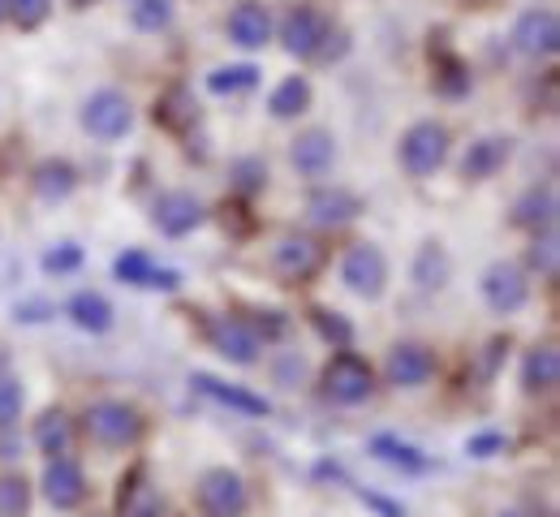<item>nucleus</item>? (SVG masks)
I'll list each match as a JSON object with an SVG mask.
<instances>
[{"label":"nucleus","instance_id":"4c0bfd02","mask_svg":"<svg viewBox=\"0 0 560 517\" xmlns=\"http://www.w3.org/2000/svg\"><path fill=\"white\" fill-rule=\"evenodd\" d=\"M440 86H444L448 95H462V91L470 86V74H466V66H462L457 57H440Z\"/></svg>","mask_w":560,"mask_h":517},{"label":"nucleus","instance_id":"473e14b6","mask_svg":"<svg viewBox=\"0 0 560 517\" xmlns=\"http://www.w3.org/2000/svg\"><path fill=\"white\" fill-rule=\"evenodd\" d=\"M311 324L319 328V337L324 341H332V350H350V341H353V328L337 315V310H324V306H315L311 310Z\"/></svg>","mask_w":560,"mask_h":517},{"label":"nucleus","instance_id":"f704fd0d","mask_svg":"<svg viewBox=\"0 0 560 517\" xmlns=\"http://www.w3.org/2000/svg\"><path fill=\"white\" fill-rule=\"evenodd\" d=\"M130 17L139 31H164L173 22V0H139Z\"/></svg>","mask_w":560,"mask_h":517},{"label":"nucleus","instance_id":"cd10ccee","mask_svg":"<svg viewBox=\"0 0 560 517\" xmlns=\"http://www.w3.org/2000/svg\"><path fill=\"white\" fill-rule=\"evenodd\" d=\"M268 108H272V117H280V121L306 113V108H311V82H306V78H284L277 91H272Z\"/></svg>","mask_w":560,"mask_h":517},{"label":"nucleus","instance_id":"37998d69","mask_svg":"<svg viewBox=\"0 0 560 517\" xmlns=\"http://www.w3.org/2000/svg\"><path fill=\"white\" fill-rule=\"evenodd\" d=\"M70 4H78V9H82V4H91V0H70Z\"/></svg>","mask_w":560,"mask_h":517},{"label":"nucleus","instance_id":"39448f33","mask_svg":"<svg viewBox=\"0 0 560 517\" xmlns=\"http://www.w3.org/2000/svg\"><path fill=\"white\" fill-rule=\"evenodd\" d=\"M82 126H86V134L113 143V139H121V134H130L135 108H130V99H126L121 91H95V95L86 99V108H82Z\"/></svg>","mask_w":560,"mask_h":517},{"label":"nucleus","instance_id":"a211bd4d","mask_svg":"<svg viewBox=\"0 0 560 517\" xmlns=\"http://www.w3.org/2000/svg\"><path fill=\"white\" fill-rule=\"evenodd\" d=\"M289 160H293V168H298L302 177H324V173L332 168V160H337V143H332L328 130H306V134L293 139Z\"/></svg>","mask_w":560,"mask_h":517},{"label":"nucleus","instance_id":"1a4fd4ad","mask_svg":"<svg viewBox=\"0 0 560 517\" xmlns=\"http://www.w3.org/2000/svg\"><path fill=\"white\" fill-rule=\"evenodd\" d=\"M513 44L526 57H557L560 48V17L552 9H530L513 26Z\"/></svg>","mask_w":560,"mask_h":517},{"label":"nucleus","instance_id":"f03ea898","mask_svg":"<svg viewBox=\"0 0 560 517\" xmlns=\"http://www.w3.org/2000/svg\"><path fill=\"white\" fill-rule=\"evenodd\" d=\"M328 35H332V22H328V13L315 9V4H293L289 17H284V26H280L284 52H289V57H302V61L319 57L324 44H328Z\"/></svg>","mask_w":560,"mask_h":517},{"label":"nucleus","instance_id":"bb28decb","mask_svg":"<svg viewBox=\"0 0 560 517\" xmlns=\"http://www.w3.org/2000/svg\"><path fill=\"white\" fill-rule=\"evenodd\" d=\"M70 319L78 328H86V332H108L113 328V306H108V297L104 294H91V290H82V294L70 297Z\"/></svg>","mask_w":560,"mask_h":517},{"label":"nucleus","instance_id":"5701e85b","mask_svg":"<svg viewBox=\"0 0 560 517\" xmlns=\"http://www.w3.org/2000/svg\"><path fill=\"white\" fill-rule=\"evenodd\" d=\"M522 384H526V392H552V388H557L560 384L557 345H539V350L526 354V363H522Z\"/></svg>","mask_w":560,"mask_h":517},{"label":"nucleus","instance_id":"79ce46f5","mask_svg":"<svg viewBox=\"0 0 560 517\" xmlns=\"http://www.w3.org/2000/svg\"><path fill=\"white\" fill-rule=\"evenodd\" d=\"M4 17H9V0H0V22H4Z\"/></svg>","mask_w":560,"mask_h":517},{"label":"nucleus","instance_id":"6e6552de","mask_svg":"<svg viewBox=\"0 0 560 517\" xmlns=\"http://www.w3.org/2000/svg\"><path fill=\"white\" fill-rule=\"evenodd\" d=\"M272 268H277L289 285L311 281V277L324 268V246H319L315 237H306V233H293V237H284V242L277 246Z\"/></svg>","mask_w":560,"mask_h":517},{"label":"nucleus","instance_id":"f3484780","mask_svg":"<svg viewBox=\"0 0 560 517\" xmlns=\"http://www.w3.org/2000/svg\"><path fill=\"white\" fill-rule=\"evenodd\" d=\"M117 277H121L126 285H139V290H164V294H173V290L182 285V277H177L173 268L151 263V255H142V250H126V255L117 259Z\"/></svg>","mask_w":560,"mask_h":517},{"label":"nucleus","instance_id":"f8f14e48","mask_svg":"<svg viewBox=\"0 0 560 517\" xmlns=\"http://www.w3.org/2000/svg\"><path fill=\"white\" fill-rule=\"evenodd\" d=\"M190 388L199 392V397H208L215 406H229V410H237V414H250V419H264L272 406L259 397V392H250V388H237V384H224V379H215L208 371H199L195 379H190Z\"/></svg>","mask_w":560,"mask_h":517},{"label":"nucleus","instance_id":"4be33fe9","mask_svg":"<svg viewBox=\"0 0 560 517\" xmlns=\"http://www.w3.org/2000/svg\"><path fill=\"white\" fill-rule=\"evenodd\" d=\"M513 224L517 228H530V233H544L557 224V195L552 190H526L517 203H513Z\"/></svg>","mask_w":560,"mask_h":517},{"label":"nucleus","instance_id":"423d86ee","mask_svg":"<svg viewBox=\"0 0 560 517\" xmlns=\"http://www.w3.org/2000/svg\"><path fill=\"white\" fill-rule=\"evenodd\" d=\"M371 388H375V371L366 367L358 354H350V350H341V354L328 363V371H324V392H328L337 406H358V401H366Z\"/></svg>","mask_w":560,"mask_h":517},{"label":"nucleus","instance_id":"dca6fc26","mask_svg":"<svg viewBox=\"0 0 560 517\" xmlns=\"http://www.w3.org/2000/svg\"><path fill=\"white\" fill-rule=\"evenodd\" d=\"M211 345H215L229 363H242V367H250V363L259 359V332L246 328L242 319H215V324H211Z\"/></svg>","mask_w":560,"mask_h":517},{"label":"nucleus","instance_id":"ea45409f","mask_svg":"<svg viewBox=\"0 0 560 517\" xmlns=\"http://www.w3.org/2000/svg\"><path fill=\"white\" fill-rule=\"evenodd\" d=\"M237 190H259L264 186V177H268V168L259 164V160H237Z\"/></svg>","mask_w":560,"mask_h":517},{"label":"nucleus","instance_id":"58836bf2","mask_svg":"<svg viewBox=\"0 0 560 517\" xmlns=\"http://www.w3.org/2000/svg\"><path fill=\"white\" fill-rule=\"evenodd\" d=\"M78 263H82V250H78V246H70V242L44 255V268H48V272H57V277H61V272H73Z\"/></svg>","mask_w":560,"mask_h":517},{"label":"nucleus","instance_id":"4468645a","mask_svg":"<svg viewBox=\"0 0 560 517\" xmlns=\"http://www.w3.org/2000/svg\"><path fill=\"white\" fill-rule=\"evenodd\" d=\"M384 371H388V384H397V388H422L435 375V354L419 341H406V345H397L388 354Z\"/></svg>","mask_w":560,"mask_h":517},{"label":"nucleus","instance_id":"9b49d317","mask_svg":"<svg viewBox=\"0 0 560 517\" xmlns=\"http://www.w3.org/2000/svg\"><path fill=\"white\" fill-rule=\"evenodd\" d=\"M44 496L52 509H78L86 501V474L73 457H52L44 470Z\"/></svg>","mask_w":560,"mask_h":517},{"label":"nucleus","instance_id":"72a5a7b5","mask_svg":"<svg viewBox=\"0 0 560 517\" xmlns=\"http://www.w3.org/2000/svg\"><path fill=\"white\" fill-rule=\"evenodd\" d=\"M26 509H31V487H26V479L4 474V479H0V517H26Z\"/></svg>","mask_w":560,"mask_h":517},{"label":"nucleus","instance_id":"393cba45","mask_svg":"<svg viewBox=\"0 0 560 517\" xmlns=\"http://www.w3.org/2000/svg\"><path fill=\"white\" fill-rule=\"evenodd\" d=\"M73 186H78V173H73V164H66V160H44L35 168V195L48 199V203L70 199Z\"/></svg>","mask_w":560,"mask_h":517},{"label":"nucleus","instance_id":"b1692460","mask_svg":"<svg viewBox=\"0 0 560 517\" xmlns=\"http://www.w3.org/2000/svg\"><path fill=\"white\" fill-rule=\"evenodd\" d=\"M35 444H39V453H48V457H66L73 444V423L66 410H48V414H39L35 419Z\"/></svg>","mask_w":560,"mask_h":517},{"label":"nucleus","instance_id":"7ed1b4c3","mask_svg":"<svg viewBox=\"0 0 560 517\" xmlns=\"http://www.w3.org/2000/svg\"><path fill=\"white\" fill-rule=\"evenodd\" d=\"M397 160H401V168H406L410 177H431V173L448 160V130H444V126H435V121H419V126H410V130H406V139H401Z\"/></svg>","mask_w":560,"mask_h":517},{"label":"nucleus","instance_id":"9d476101","mask_svg":"<svg viewBox=\"0 0 560 517\" xmlns=\"http://www.w3.org/2000/svg\"><path fill=\"white\" fill-rule=\"evenodd\" d=\"M341 281H346L358 297H380L384 294V281H388V263H384V255H380L375 246L362 242V246H353L350 255H346Z\"/></svg>","mask_w":560,"mask_h":517},{"label":"nucleus","instance_id":"c03bdc74","mask_svg":"<svg viewBox=\"0 0 560 517\" xmlns=\"http://www.w3.org/2000/svg\"><path fill=\"white\" fill-rule=\"evenodd\" d=\"M504 517H517V514H504Z\"/></svg>","mask_w":560,"mask_h":517},{"label":"nucleus","instance_id":"f257e3e1","mask_svg":"<svg viewBox=\"0 0 560 517\" xmlns=\"http://www.w3.org/2000/svg\"><path fill=\"white\" fill-rule=\"evenodd\" d=\"M86 436L104 448H130L142 440V414L126 401H100L86 410Z\"/></svg>","mask_w":560,"mask_h":517},{"label":"nucleus","instance_id":"6ab92c4d","mask_svg":"<svg viewBox=\"0 0 560 517\" xmlns=\"http://www.w3.org/2000/svg\"><path fill=\"white\" fill-rule=\"evenodd\" d=\"M509 155H513V143L500 139V134H488V139L470 143L466 160H462V173H466L470 181H488V177H495V173L509 164Z\"/></svg>","mask_w":560,"mask_h":517},{"label":"nucleus","instance_id":"0eeeda50","mask_svg":"<svg viewBox=\"0 0 560 517\" xmlns=\"http://www.w3.org/2000/svg\"><path fill=\"white\" fill-rule=\"evenodd\" d=\"M479 290H483V302L495 315H513V310L526 306L530 281H526V272L517 263H491L488 272H483V281H479Z\"/></svg>","mask_w":560,"mask_h":517},{"label":"nucleus","instance_id":"7c9ffc66","mask_svg":"<svg viewBox=\"0 0 560 517\" xmlns=\"http://www.w3.org/2000/svg\"><path fill=\"white\" fill-rule=\"evenodd\" d=\"M371 453H375L380 461H388V466H401V470H422V466H427L419 457V448L393 440V436H375V440H371Z\"/></svg>","mask_w":560,"mask_h":517},{"label":"nucleus","instance_id":"e433bc0d","mask_svg":"<svg viewBox=\"0 0 560 517\" xmlns=\"http://www.w3.org/2000/svg\"><path fill=\"white\" fill-rule=\"evenodd\" d=\"M18 414H22V384L0 371V427H13Z\"/></svg>","mask_w":560,"mask_h":517},{"label":"nucleus","instance_id":"2f4dec72","mask_svg":"<svg viewBox=\"0 0 560 517\" xmlns=\"http://www.w3.org/2000/svg\"><path fill=\"white\" fill-rule=\"evenodd\" d=\"M259 82V70L255 66H224L208 78V91L215 95H237V91H250Z\"/></svg>","mask_w":560,"mask_h":517},{"label":"nucleus","instance_id":"412c9836","mask_svg":"<svg viewBox=\"0 0 560 517\" xmlns=\"http://www.w3.org/2000/svg\"><path fill=\"white\" fill-rule=\"evenodd\" d=\"M358 212H362V203L353 199L350 190H319V195H311V203H306V216L319 224V228H341V224H350Z\"/></svg>","mask_w":560,"mask_h":517},{"label":"nucleus","instance_id":"a19ab883","mask_svg":"<svg viewBox=\"0 0 560 517\" xmlns=\"http://www.w3.org/2000/svg\"><path fill=\"white\" fill-rule=\"evenodd\" d=\"M488 448H500V436H479V440H470V453H475V457H488Z\"/></svg>","mask_w":560,"mask_h":517},{"label":"nucleus","instance_id":"20e7f679","mask_svg":"<svg viewBox=\"0 0 560 517\" xmlns=\"http://www.w3.org/2000/svg\"><path fill=\"white\" fill-rule=\"evenodd\" d=\"M195 501H199V509H203L208 517H242L246 514V505H250V492H246L242 474L215 466V470H208V474L199 479Z\"/></svg>","mask_w":560,"mask_h":517},{"label":"nucleus","instance_id":"c85d7f7f","mask_svg":"<svg viewBox=\"0 0 560 517\" xmlns=\"http://www.w3.org/2000/svg\"><path fill=\"white\" fill-rule=\"evenodd\" d=\"M448 272H453L448 255H444L435 242H427V246L419 250V259H415V281H419L422 290H444Z\"/></svg>","mask_w":560,"mask_h":517},{"label":"nucleus","instance_id":"ddd939ff","mask_svg":"<svg viewBox=\"0 0 560 517\" xmlns=\"http://www.w3.org/2000/svg\"><path fill=\"white\" fill-rule=\"evenodd\" d=\"M203 216H208L203 203H199L195 195H186V190H168V195H160V199H155V212H151V221L160 224V233H168V237H182V233L199 228Z\"/></svg>","mask_w":560,"mask_h":517},{"label":"nucleus","instance_id":"c9c22d12","mask_svg":"<svg viewBox=\"0 0 560 517\" xmlns=\"http://www.w3.org/2000/svg\"><path fill=\"white\" fill-rule=\"evenodd\" d=\"M52 13V0H9V17L22 26V31H35L44 26Z\"/></svg>","mask_w":560,"mask_h":517},{"label":"nucleus","instance_id":"a878e982","mask_svg":"<svg viewBox=\"0 0 560 517\" xmlns=\"http://www.w3.org/2000/svg\"><path fill=\"white\" fill-rule=\"evenodd\" d=\"M155 121L168 126V130H186V126H195V121H199L195 95H190L186 86H168V91L160 95V104H155Z\"/></svg>","mask_w":560,"mask_h":517},{"label":"nucleus","instance_id":"c756f323","mask_svg":"<svg viewBox=\"0 0 560 517\" xmlns=\"http://www.w3.org/2000/svg\"><path fill=\"white\" fill-rule=\"evenodd\" d=\"M530 268H535L539 277H557V272H560V237H557V228L535 233V246H530Z\"/></svg>","mask_w":560,"mask_h":517},{"label":"nucleus","instance_id":"aec40b11","mask_svg":"<svg viewBox=\"0 0 560 517\" xmlns=\"http://www.w3.org/2000/svg\"><path fill=\"white\" fill-rule=\"evenodd\" d=\"M117 509H121V517H160L164 514V496H160V487L151 483V474H147L142 466L121 483V501H117Z\"/></svg>","mask_w":560,"mask_h":517},{"label":"nucleus","instance_id":"2eb2a0df","mask_svg":"<svg viewBox=\"0 0 560 517\" xmlns=\"http://www.w3.org/2000/svg\"><path fill=\"white\" fill-rule=\"evenodd\" d=\"M229 39L237 48H264L272 39V13L268 4L259 0H242L233 13H229Z\"/></svg>","mask_w":560,"mask_h":517}]
</instances>
